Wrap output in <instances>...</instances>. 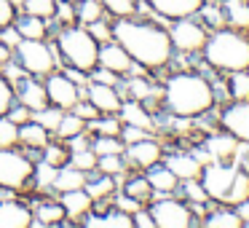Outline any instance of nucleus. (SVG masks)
<instances>
[{
	"label": "nucleus",
	"instance_id": "f257e3e1",
	"mask_svg": "<svg viewBox=\"0 0 249 228\" xmlns=\"http://www.w3.org/2000/svg\"><path fill=\"white\" fill-rule=\"evenodd\" d=\"M113 40L129 51L134 65H140L142 70H163L174 57L169 30L147 19L121 17L118 22H113Z\"/></svg>",
	"mask_w": 249,
	"mask_h": 228
},
{
	"label": "nucleus",
	"instance_id": "f03ea898",
	"mask_svg": "<svg viewBox=\"0 0 249 228\" xmlns=\"http://www.w3.org/2000/svg\"><path fill=\"white\" fill-rule=\"evenodd\" d=\"M214 102H217L214 86L201 73H193V70L169 76L161 89V105L174 118H185V121L201 118L214 108Z\"/></svg>",
	"mask_w": 249,
	"mask_h": 228
},
{
	"label": "nucleus",
	"instance_id": "7ed1b4c3",
	"mask_svg": "<svg viewBox=\"0 0 249 228\" xmlns=\"http://www.w3.org/2000/svg\"><path fill=\"white\" fill-rule=\"evenodd\" d=\"M204 59L209 67L222 73L249 70V38L241 30H212L204 43Z\"/></svg>",
	"mask_w": 249,
	"mask_h": 228
},
{
	"label": "nucleus",
	"instance_id": "20e7f679",
	"mask_svg": "<svg viewBox=\"0 0 249 228\" xmlns=\"http://www.w3.org/2000/svg\"><path fill=\"white\" fill-rule=\"evenodd\" d=\"M56 49L67 67L91 76L99 67V40L83 24H65L56 33Z\"/></svg>",
	"mask_w": 249,
	"mask_h": 228
},
{
	"label": "nucleus",
	"instance_id": "39448f33",
	"mask_svg": "<svg viewBox=\"0 0 249 228\" xmlns=\"http://www.w3.org/2000/svg\"><path fill=\"white\" fill-rule=\"evenodd\" d=\"M14 62H17L27 76H35V78H46L56 70V54L46 40L22 38L14 46Z\"/></svg>",
	"mask_w": 249,
	"mask_h": 228
},
{
	"label": "nucleus",
	"instance_id": "423d86ee",
	"mask_svg": "<svg viewBox=\"0 0 249 228\" xmlns=\"http://www.w3.org/2000/svg\"><path fill=\"white\" fill-rule=\"evenodd\" d=\"M35 164L30 156L14 151V148H0V188L22 190L33 183Z\"/></svg>",
	"mask_w": 249,
	"mask_h": 228
},
{
	"label": "nucleus",
	"instance_id": "0eeeda50",
	"mask_svg": "<svg viewBox=\"0 0 249 228\" xmlns=\"http://www.w3.org/2000/svg\"><path fill=\"white\" fill-rule=\"evenodd\" d=\"M169 38H172L174 51L198 54V51H204V43L209 38V33H206V27L196 17H185V19H177L169 27Z\"/></svg>",
	"mask_w": 249,
	"mask_h": 228
},
{
	"label": "nucleus",
	"instance_id": "6e6552de",
	"mask_svg": "<svg viewBox=\"0 0 249 228\" xmlns=\"http://www.w3.org/2000/svg\"><path fill=\"white\" fill-rule=\"evenodd\" d=\"M238 169L241 167H238V164H231V161H209V164H204V169H201V183H204L209 199L225 204L228 188H231V183H233V177H236Z\"/></svg>",
	"mask_w": 249,
	"mask_h": 228
},
{
	"label": "nucleus",
	"instance_id": "1a4fd4ad",
	"mask_svg": "<svg viewBox=\"0 0 249 228\" xmlns=\"http://www.w3.org/2000/svg\"><path fill=\"white\" fill-rule=\"evenodd\" d=\"M150 215L156 220V226H161V228H190L196 223L190 207L177 201V199H172V196H163V199L153 201Z\"/></svg>",
	"mask_w": 249,
	"mask_h": 228
},
{
	"label": "nucleus",
	"instance_id": "9d476101",
	"mask_svg": "<svg viewBox=\"0 0 249 228\" xmlns=\"http://www.w3.org/2000/svg\"><path fill=\"white\" fill-rule=\"evenodd\" d=\"M43 86H46L49 105H56V108H62V110H72V105L83 97L81 86H78V83L67 76V73H56L54 70L51 76H46Z\"/></svg>",
	"mask_w": 249,
	"mask_h": 228
},
{
	"label": "nucleus",
	"instance_id": "9b49d317",
	"mask_svg": "<svg viewBox=\"0 0 249 228\" xmlns=\"http://www.w3.org/2000/svg\"><path fill=\"white\" fill-rule=\"evenodd\" d=\"M220 126L231 132L238 142L249 148V99L247 102H231L220 113Z\"/></svg>",
	"mask_w": 249,
	"mask_h": 228
},
{
	"label": "nucleus",
	"instance_id": "f8f14e48",
	"mask_svg": "<svg viewBox=\"0 0 249 228\" xmlns=\"http://www.w3.org/2000/svg\"><path fill=\"white\" fill-rule=\"evenodd\" d=\"M99 67L115 73V76H129L134 70V59L121 43L107 40V43H99Z\"/></svg>",
	"mask_w": 249,
	"mask_h": 228
},
{
	"label": "nucleus",
	"instance_id": "ddd939ff",
	"mask_svg": "<svg viewBox=\"0 0 249 228\" xmlns=\"http://www.w3.org/2000/svg\"><path fill=\"white\" fill-rule=\"evenodd\" d=\"M124 158L129 164H134V167H140V169H147V167H153V164H158L163 158V148H161V142H158V140L142 137V140L126 145Z\"/></svg>",
	"mask_w": 249,
	"mask_h": 228
},
{
	"label": "nucleus",
	"instance_id": "4468645a",
	"mask_svg": "<svg viewBox=\"0 0 249 228\" xmlns=\"http://www.w3.org/2000/svg\"><path fill=\"white\" fill-rule=\"evenodd\" d=\"M204 151L212 156V161H233V158H238L244 151H247V145L238 142L231 132H220V134L206 137Z\"/></svg>",
	"mask_w": 249,
	"mask_h": 228
},
{
	"label": "nucleus",
	"instance_id": "2eb2a0df",
	"mask_svg": "<svg viewBox=\"0 0 249 228\" xmlns=\"http://www.w3.org/2000/svg\"><path fill=\"white\" fill-rule=\"evenodd\" d=\"M14 99H17V102H22L24 108H30L33 113H35V110H43L46 105H49L46 86H43V83H40L35 76L19 78V81L14 83Z\"/></svg>",
	"mask_w": 249,
	"mask_h": 228
},
{
	"label": "nucleus",
	"instance_id": "dca6fc26",
	"mask_svg": "<svg viewBox=\"0 0 249 228\" xmlns=\"http://www.w3.org/2000/svg\"><path fill=\"white\" fill-rule=\"evenodd\" d=\"M86 97H89V102H91L94 108L99 110V113H113V115H118L121 105H124L118 89L110 86V83H99V81H91V83L86 86Z\"/></svg>",
	"mask_w": 249,
	"mask_h": 228
},
{
	"label": "nucleus",
	"instance_id": "f3484780",
	"mask_svg": "<svg viewBox=\"0 0 249 228\" xmlns=\"http://www.w3.org/2000/svg\"><path fill=\"white\" fill-rule=\"evenodd\" d=\"M35 215L27 204L17 199H0V228H30Z\"/></svg>",
	"mask_w": 249,
	"mask_h": 228
},
{
	"label": "nucleus",
	"instance_id": "a211bd4d",
	"mask_svg": "<svg viewBox=\"0 0 249 228\" xmlns=\"http://www.w3.org/2000/svg\"><path fill=\"white\" fill-rule=\"evenodd\" d=\"M147 6L163 19H185L196 17L204 6V0H145Z\"/></svg>",
	"mask_w": 249,
	"mask_h": 228
},
{
	"label": "nucleus",
	"instance_id": "6ab92c4d",
	"mask_svg": "<svg viewBox=\"0 0 249 228\" xmlns=\"http://www.w3.org/2000/svg\"><path fill=\"white\" fill-rule=\"evenodd\" d=\"M59 204L65 207V215L75 223H83V217L94 209V199L86 193V188L65 190V193L59 196Z\"/></svg>",
	"mask_w": 249,
	"mask_h": 228
},
{
	"label": "nucleus",
	"instance_id": "aec40b11",
	"mask_svg": "<svg viewBox=\"0 0 249 228\" xmlns=\"http://www.w3.org/2000/svg\"><path fill=\"white\" fill-rule=\"evenodd\" d=\"M118 118L124 121V124H134V126H140V129H145V132H156V118H153L150 110H147L140 99H129V102L121 105Z\"/></svg>",
	"mask_w": 249,
	"mask_h": 228
},
{
	"label": "nucleus",
	"instance_id": "412c9836",
	"mask_svg": "<svg viewBox=\"0 0 249 228\" xmlns=\"http://www.w3.org/2000/svg\"><path fill=\"white\" fill-rule=\"evenodd\" d=\"M166 167L172 169V172L177 174V180L182 183V180L201 177V169H204V164H201L198 158L193 156V153H172V156L166 158Z\"/></svg>",
	"mask_w": 249,
	"mask_h": 228
},
{
	"label": "nucleus",
	"instance_id": "4be33fe9",
	"mask_svg": "<svg viewBox=\"0 0 249 228\" xmlns=\"http://www.w3.org/2000/svg\"><path fill=\"white\" fill-rule=\"evenodd\" d=\"M145 177H147V183L153 185V190H156V193H174V190L179 188L177 174H174L166 164H161V161L153 164V167H147Z\"/></svg>",
	"mask_w": 249,
	"mask_h": 228
},
{
	"label": "nucleus",
	"instance_id": "5701e85b",
	"mask_svg": "<svg viewBox=\"0 0 249 228\" xmlns=\"http://www.w3.org/2000/svg\"><path fill=\"white\" fill-rule=\"evenodd\" d=\"M14 27L19 30V35H22V38L46 40V35H49V19L33 17V14H22V17L14 19Z\"/></svg>",
	"mask_w": 249,
	"mask_h": 228
},
{
	"label": "nucleus",
	"instance_id": "b1692460",
	"mask_svg": "<svg viewBox=\"0 0 249 228\" xmlns=\"http://www.w3.org/2000/svg\"><path fill=\"white\" fill-rule=\"evenodd\" d=\"M204 226H209V228H241L244 220H241V215L236 212V207L225 204V207H217V209L206 212Z\"/></svg>",
	"mask_w": 249,
	"mask_h": 228
},
{
	"label": "nucleus",
	"instance_id": "393cba45",
	"mask_svg": "<svg viewBox=\"0 0 249 228\" xmlns=\"http://www.w3.org/2000/svg\"><path fill=\"white\" fill-rule=\"evenodd\" d=\"M83 226H89V228H102V226H113V228H131L134 226V217L129 215V212H124V209H110V212H105L102 217H91V212H89L86 217H83Z\"/></svg>",
	"mask_w": 249,
	"mask_h": 228
},
{
	"label": "nucleus",
	"instance_id": "a878e982",
	"mask_svg": "<svg viewBox=\"0 0 249 228\" xmlns=\"http://www.w3.org/2000/svg\"><path fill=\"white\" fill-rule=\"evenodd\" d=\"M83 185H86V172H81L78 167L65 164V167L56 169L54 188L59 190V193H65V190H75V188H83Z\"/></svg>",
	"mask_w": 249,
	"mask_h": 228
},
{
	"label": "nucleus",
	"instance_id": "bb28decb",
	"mask_svg": "<svg viewBox=\"0 0 249 228\" xmlns=\"http://www.w3.org/2000/svg\"><path fill=\"white\" fill-rule=\"evenodd\" d=\"M222 11H225L228 24H233L236 30H249V3L247 0H225Z\"/></svg>",
	"mask_w": 249,
	"mask_h": 228
},
{
	"label": "nucleus",
	"instance_id": "cd10ccee",
	"mask_svg": "<svg viewBox=\"0 0 249 228\" xmlns=\"http://www.w3.org/2000/svg\"><path fill=\"white\" fill-rule=\"evenodd\" d=\"M19 142L27 145V148H40V151H43V148L49 145V132H46L38 121L30 118L27 124L19 126Z\"/></svg>",
	"mask_w": 249,
	"mask_h": 228
},
{
	"label": "nucleus",
	"instance_id": "c85d7f7f",
	"mask_svg": "<svg viewBox=\"0 0 249 228\" xmlns=\"http://www.w3.org/2000/svg\"><path fill=\"white\" fill-rule=\"evenodd\" d=\"M33 215H35V223H38V226H59L67 217L65 207H62L59 201H43V204H38V209H35Z\"/></svg>",
	"mask_w": 249,
	"mask_h": 228
},
{
	"label": "nucleus",
	"instance_id": "c756f323",
	"mask_svg": "<svg viewBox=\"0 0 249 228\" xmlns=\"http://www.w3.org/2000/svg\"><path fill=\"white\" fill-rule=\"evenodd\" d=\"M86 126H89L86 132H94L97 137H118L124 121H121L118 115H113V113H102V115H97L94 121H89Z\"/></svg>",
	"mask_w": 249,
	"mask_h": 228
},
{
	"label": "nucleus",
	"instance_id": "7c9ffc66",
	"mask_svg": "<svg viewBox=\"0 0 249 228\" xmlns=\"http://www.w3.org/2000/svg\"><path fill=\"white\" fill-rule=\"evenodd\" d=\"M124 86H126V94H129L131 99H140V102H147L150 97H161V89H156L142 76H129V81H126Z\"/></svg>",
	"mask_w": 249,
	"mask_h": 228
},
{
	"label": "nucleus",
	"instance_id": "2f4dec72",
	"mask_svg": "<svg viewBox=\"0 0 249 228\" xmlns=\"http://www.w3.org/2000/svg\"><path fill=\"white\" fill-rule=\"evenodd\" d=\"M86 193L91 196L94 201H102V199H110V196L115 193V177L113 174H105V172H99L94 180H86Z\"/></svg>",
	"mask_w": 249,
	"mask_h": 228
},
{
	"label": "nucleus",
	"instance_id": "473e14b6",
	"mask_svg": "<svg viewBox=\"0 0 249 228\" xmlns=\"http://www.w3.org/2000/svg\"><path fill=\"white\" fill-rule=\"evenodd\" d=\"M83 132H86V121H83L81 115H75L72 110H65V115H62V121H59L54 134L67 142V140H72V137L83 134Z\"/></svg>",
	"mask_w": 249,
	"mask_h": 228
},
{
	"label": "nucleus",
	"instance_id": "72a5a7b5",
	"mask_svg": "<svg viewBox=\"0 0 249 228\" xmlns=\"http://www.w3.org/2000/svg\"><path fill=\"white\" fill-rule=\"evenodd\" d=\"M102 14H105L102 0H78L75 3V19H78V24H83V27H89L91 22H99Z\"/></svg>",
	"mask_w": 249,
	"mask_h": 228
},
{
	"label": "nucleus",
	"instance_id": "f704fd0d",
	"mask_svg": "<svg viewBox=\"0 0 249 228\" xmlns=\"http://www.w3.org/2000/svg\"><path fill=\"white\" fill-rule=\"evenodd\" d=\"M228 94L233 102H247L249 99V70L228 73Z\"/></svg>",
	"mask_w": 249,
	"mask_h": 228
},
{
	"label": "nucleus",
	"instance_id": "c9c22d12",
	"mask_svg": "<svg viewBox=\"0 0 249 228\" xmlns=\"http://www.w3.org/2000/svg\"><path fill=\"white\" fill-rule=\"evenodd\" d=\"M247 199H249V172L247 169H238L236 177H233V183H231V188H228L225 204L236 207V204H241V201H247Z\"/></svg>",
	"mask_w": 249,
	"mask_h": 228
},
{
	"label": "nucleus",
	"instance_id": "e433bc0d",
	"mask_svg": "<svg viewBox=\"0 0 249 228\" xmlns=\"http://www.w3.org/2000/svg\"><path fill=\"white\" fill-rule=\"evenodd\" d=\"M124 193L126 196H131V199H137L140 204H145V201H150L153 199V185L147 183V177L142 174V177H131V180H126V185H124Z\"/></svg>",
	"mask_w": 249,
	"mask_h": 228
},
{
	"label": "nucleus",
	"instance_id": "4c0bfd02",
	"mask_svg": "<svg viewBox=\"0 0 249 228\" xmlns=\"http://www.w3.org/2000/svg\"><path fill=\"white\" fill-rule=\"evenodd\" d=\"M62 115H65V110H62V108H56V105H54V108L46 105L43 110H35V113H33V121H38L49 134H54L56 126H59V121H62Z\"/></svg>",
	"mask_w": 249,
	"mask_h": 228
},
{
	"label": "nucleus",
	"instance_id": "58836bf2",
	"mask_svg": "<svg viewBox=\"0 0 249 228\" xmlns=\"http://www.w3.org/2000/svg\"><path fill=\"white\" fill-rule=\"evenodd\" d=\"M182 196L188 199V204H209V193H206L201 177H193V180H182Z\"/></svg>",
	"mask_w": 249,
	"mask_h": 228
},
{
	"label": "nucleus",
	"instance_id": "ea45409f",
	"mask_svg": "<svg viewBox=\"0 0 249 228\" xmlns=\"http://www.w3.org/2000/svg\"><path fill=\"white\" fill-rule=\"evenodd\" d=\"M97 172L121 177L126 172V158L124 153H110V156H97Z\"/></svg>",
	"mask_w": 249,
	"mask_h": 228
},
{
	"label": "nucleus",
	"instance_id": "a19ab883",
	"mask_svg": "<svg viewBox=\"0 0 249 228\" xmlns=\"http://www.w3.org/2000/svg\"><path fill=\"white\" fill-rule=\"evenodd\" d=\"M56 169L54 164L49 161H38L35 164V172H33V180L38 185V190H46V188H54V180H56Z\"/></svg>",
	"mask_w": 249,
	"mask_h": 228
},
{
	"label": "nucleus",
	"instance_id": "79ce46f5",
	"mask_svg": "<svg viewBox=\"0 0 249 228\" xmlns=\"http://www.w3.org/2000/svg\"><path fill=\"white\" fill-rule=\"evenodd\" d=\"M24 14H33L40 19H54L56 14V0H24Z\"/></svg>",
	"mask_w": 249,
	"mask_h": 228
},
{
	"label": "nucleus",
	"instance_id": "37998d69",
	"mask_svg": "<svg viewBox=\"0 0 249 228\" xmlns=\"http://www.w3.org/2000/svg\"><path fill=\"white\" fill-rule=\"evenodd\" d=\"M91 151L97 153V156H110V153H124L126 145L121 137H97V140L91 142Z\"/></svg>",
	"mask_w": 249,
	"mask_h": 228
},
{
	"label": "nucleus",
	"instance_id": "c03bdc74",
	"mask_svg": "<svg viewBox=\"0 0 249 228\" xmlns=\"http://www.w3.org/2000/svg\"><path fill=\"white\" fill-rule=\"evenodd\" d=\"M19 145V124H14L8 115H0V148Z\"/></svg>",
	"mask_w": 249,
	"mask_h": 228
},
{
	"label": "nucleus",
	"instance_id": "a18cd8bd",
	"mask_svg": "<svg viewBox=\"0 0 249 228\" xmlns=\"http://www.w3.org/2000/svg\"><path fill=\"white\" fill-rule=\"evenodd\" d=\"M70 164L78 167L81 172H97V153L91 148H83V151H72L70 153Z\"/></svg>",
	"mask_w": 249,
	"mask_h": 228
},
{
	"label": "nucleus",
	"instance_id": "49530a36",
	"mask_svg": "<svg viewBox=\"0 0 249 228\" xmlns=\"http://www.w3.org/2000/svg\"><path fill=\"white\" fill-rule=\"evenodd\" d=\"M196 17L204 19L212 30H220L222 24H225V11H222V8H217L214 3H204V6H201V11L196 14Z\"/></svg>",
	"mask_w": 249,
	"mask_h": 228
},
{
	"label": "nucleus",
	"instance_id": "de8ad7c7",
	"mask_svg": "<svg viewBox=\"0 0 249 228\" xmlns=\"http://www.w3.org/2000/svg\"><path fill=\"white\" fill-rule=\"evenodd\" d=\"M102 6L107 14H113L115 19H121V17H134L137 0H102Z\"/></svg>",
	"mask_w": 249,
	"mask_h": 228
},
{
	"label": "nucleus",
	"instance_id": "09e8293b",
	"mask_svg": "<svg viewBox=\"0 0 249 228\" xmlns=\"http://www.w3.org/2000/svg\"><path fill=\"white\" fill-rule=\"evenodd\" d=\"M43 161L54 164V167H65V164H70V148L46 145V148H43Z\"/></svg>",
	"mask_w": 249,
	"mask_h": 228
},
{
	"label": "nucleus",
	"instance_id": "8fccbe9b",
	"mask_svg": "<svg viewBox=\"0 0 249 228\" xmlns=\"http://www.w3.org/2000/svg\"><path fill=\"white\" fill-rule=\"evenodd\" d=\"M54 19L65 27V24H72V22H78L75 19V6L72 3H65V0H56V14H54Z\"/></svg>",
	"mask_w": 249,
	"mask_h": 228
},
{
	"label": "nucleus",
	"instance_id": "3c124183",
	"mask_svg": "<svg viewBox=\"0 0 249 228\" xmlns=\"http://www.w3.org/2000/svg\"><path fill=\"white\" fill-rule=\"evenodd\" d=\"M11 105H14V86L0 73V115H6Z\"/></svg>",
	"mask_w": 249,
	"mask_h": 228
},
{
	"label": "nucleus",
	"instance_id": "603ef678",
	"mask_svg": "<svg viewBox=\"0 0 249 228\" xmlns=\"http://www.w3.org/2000/svg\"><path fill=\"white\" fill-rule=\"evenodd\" d=\"M89 33H91L99 43H107V40H113V24H107V22H102V19H99V22L89 24Z\"/></svg>",
	"mask_w": 249,
	"mask_h": 228
},
{
	"label": "nucleus",
	"instance_id": "864d4df0",
	"mask_svg": "<svg viewBox=\"0 0 249 228\" xmlns=\"http://www.w3.org/2000/svg\"><path fill=\"white\" fill-rule=\"evenodd\" d=\"M6 115L14 121V124H19V126H22V124H27V121L33 118V110H30V108H24L22 102L17 105V99H14V105L8 108V113H6Z\"/></svg>",
	"mask_w": 249,
	"mask_h": 228
},
{
	"label": "nucleus",
	"instance_id": "5fc2aeb1",
	"mask_svg": "<svg viewBox=\"0 0 249 228\" xmlns=\"http://www.w3.org/2000/svg\"><path fill=\"white\" fill-rule=\"evenodd\" d=\"M72 113H75V115H81V118L86 121V124H89V121H94L97 115H102V113H99V110L94 108L91 102H86V99H78V102L72 105Z\"/></svg>",
	"mask_w": 249,
	"mask_h": 228
},
{
	"label": "nucleus",
	"instance_id": "6e6d98bb",
	"mask_svg": "<svg viewBox=\"0 0 249 228\" xmlns=\"http://www.w3.org/2000/svg\"><path fill=\"white\" fill-rule=\"evenodd\" d=\"M118 137L124 140V145H131V142L147 137V132L140 129V126H134V124H124V126H121V134H118Z\"/></svg>",
	"mask_w": 249,
	"mask_h": 228
},
{
	"label": "nucleus",
	"instance_id": "4d7b16f0",
	"mask_svg": "<svg viewBox=\"0 0 249 228\" xmlns=\"http://www.w3.org/2000/svg\"><path fill=\"white\" fill-rule=\"evenodd\" d=\"M14 19H17V6L11 0H0V30L14 24Z\"/></svg>",
	"mask_w": 249,
	"mask_h": 228
},
{
	"label": "nucleus",
	"instance_id": "13d9d810",
	"mask_svg": "<svg viewBox=\"0 0 249 228\" xmlns=\"http://www.w3.org/2000/svg\"><path fill=\"white\" fill-rule=\"evenodd\" d=\"M91 76H94V81H99V83H110V86H121V76H115V73L105 70V67H97V70H94Z\"/></svg>",
	"mask_w": 249,
	"mask_h": 228
},
{
	"label": "nucleus",
	"instance_id": "bf43d9fd",
	"mask_svg": "<svg viewBox=\"0 0 249 228\" xmlns=\"http://www.w3.org/2000/svg\"><path fill=\"white\" fill-rule=\"evenodd\" d=\"M115 204H118V209H124V212H129V215H134L137 209H140V201L137 199H131V196H126V193H121V196H115Z\"/></svg>",
	"mask_w": 249,
	"mask_h": 228
},
{
	"label": "nucleus",
	"instance_id": "052dcab7",
	"mask_svg": "<svg viewBox=\"0 0 249 228\" xmlns=\"http://www.w3.org/2000/svg\"><path fill=\"white\" fill-rule=\"evenodd\" d=\"M0 40H3L6 46H11V49H14V46H17L19 40H22V35H19V30L14 27V24H8V27L0 30Z\"/></svg>",
	"mask_w": 249,
	"mask_h": 228
},
{
	"label": "nucleus",
	"instance_id": "680f3d73",
	"mask_svg": "<svg viewBox=\"0 0 249 228\" xmlns=\"http://www.w3.org/2000/svg\"><path fill=\"white\" fill-rule=\"evenodd\" d=\"M131 217H134V226H140V228H153V226H156L150 209H142V207H140V209H137Z\"/></svg>",
	"mask_w": 249,
	"mask_h": 228
},
{
	"label": "nucleus",
	"instance_id": "e2e57ef3",
	"mask_svg": "<svg viewBox=\"0 0 249 228\" xmlns=\"http://www.w3.org/2000/svg\"><path fill=\"white\" fill-rule=\"evenodd\" d=\"M14 59V49L11 46H6L3 40H0V67L6 65V62H11Z\"/></svg>",
	"mask_w": 249,
	"mask_h": 228
},
{
	"label": "nucleus",
	"instance_id": "0e129e2a",
	"mask_svg": "<svg viewBox=\"0 0 249 228\" xmlns=\"http://www.w3.org/2000/svg\"><path fill=\"white\" fill-rule=\"evenodd\" d=\"M236 212L241 215V220H244V223H249V199H247V201H241V204H236Z\"/></svg>",
	"mask_w": 249,
	"mask_h": 228
},
{
	"label": "nucleus",
	"instance_id": "69168bd1",
	"mask_svg": "<svg viewBox=\"0 0 249 228\" xmlns=\"http://www.w3.org/2000/svg\"><path fill=\"white\" fill-rule=\"evenodd\" d=\"M11 3H14L17 8H22V6H24V0H11Z\"/></svg>",
	"mask_w": 249,
	"mask_h": 228
},
{
	"label": "nucleus",
	"instance_id": "338daca9",
	"mask_svg": "<svg viewBox=\"0 0 249 228\" xmlns=\"http://www.w3.org/2000/svg\"><path fill=\"white\" fill-rule=\"evenodd\" d=\"M204 3H214V0H204Z\"/></svg>",
	"mask_w": 249,
	"mask_h": 228
},
{
	"label": "nucleus",
	"instance_id": "774afa93",
	"mask_svg": "<svg viewBox=\"0 0 249 228\" xmlns=\"http://www.w3.org/2000/svg\"><path fill=\"white\" fill-rule=\"evenodd\" d=\"M244 226H247V228H249V223H244Z\"/></svg>",
	"mask_w": 249,
	"mask_h": 228
}]
</instances>
